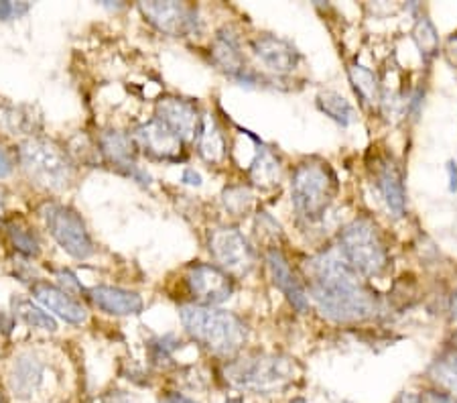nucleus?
Wrapping results in <instances>:
<instances>
[{
	"mask_svg": "<svg viewBox=\"0 0 457 403\" xmlns=\"http://www.w3.org/2000/svg\"><path fill=\"white\" fill-rule=\"evenodd\" d=\"M312 299L326 316L337 324L364 322L378 312L374 293L358 280V273L337 255L321 253L307 261Z\"/></svg>",
	"mask_w": 457,
	"mask_h": 403,
	"instance_id": "f257e3e1",
	"label": "nucleus"
},
{
	"mask_svg": "<svg viewBox=\"0 0 457 403\" xmlns=\"http://www.w3.org/2000/svg\"><path fill=\"white\" fill-rule=\"evenodd\" d=\"M179 316L191 339L218 357H234L248 339L245 322L213 306H181Z\"/></svg>",
	"mask_w": 457,
	"mask_h": 403,
	"instance_id": "f03ea898",
	"label": "nucleus"
},
{
	"mask_svg": "<svg viewBox=\"0 0 457 403\" xmlns=\"http://www.w3.org/2000/svg\"><path fill=\"white\" fill-rule=\"evenodd\" d=\"M337 192V178L323 161H305L291 178V200L301 218L315 222L329 210Z\"/></svg>",
	"mask_w": 457,
	"mask_h": 403,
	"instance_id": "7ed1b4c3",
	"label": "nucleus"
},
{
	"mask_svg": "<svg viewBox=\"0 0 457 403\" xmlns=\"http://www.w3.org/2000/svg\"><path fill=\"white\" fill-rule=\"evenodd\" d=\"M344 261L360 275L380 277L388 269V251L372 220L356 218L340 232Z\"/></svg>",
	"mask_w": 457,
	"mask_h": 403,
	"instance_id": "20e7f679",
	"label": "nucleus"
},
{
	"mask_svg": "<svg viewBox=\"0 0 457 403\" xmlns=\"http://www.w3.org/2000/svg\"><path fill=\"white\" fill-rule=\"evenodd\" d=\"M228 379L242 391L272 393L293 379V363L285 357L256 353L232 363Z\"/></svg>",
	"mask_w": 457,
	"mask_h": 403,
	"instance_id": "39448f33",
	"label": "nucleus"
},
{
	"mask_svg": "<svg viewBox=\"0 0 457 403\" xmlns=\"http://www.w3.org/2000/svg\"><path fill=\"white\" fill-rule=\"evenodd\" d=\"M21 164L39 186L62 189L71 180V164L65 153L43 139H29L21 145Z\"/></svg>",
	"mask_w": 457,
	"mask_h": 403,
	"instance_id": "423d86ee",
	"label": "nucleus"
},
{
	"mask_svg": "<svg viewBox=\"0 0 457 403\" xmlns=\"http://www.w3.org/2000/svg\"><path fill=\"white\" fill-rule=\"evenodd\" d=\"M46 220L49 232L54 234V239L63 251H68L76 259H87L94 253L90 232H87L84 220L79 218L78 212L51 204L46 210Z\"/></svg>",
	"mask_w": 457,
	"mask_h": 403,
	"instance_id": "0eeeda50",
	"label": "nucleus"
},
{
	"mask_svg": "<svg viewBox=\"0 0 457 403\" xmlns=\"http://www.w3.org/2000/svg\"><path fill=\"white\" fill-rule=\"evenodd\" d=\"M210 253L228 275H246L254 267V251L238 229H216L210 234Z\"/></svg>",
	"mask_w": 457,
	"mask_h": 403,
	"instance_id": "6e6552de",
	"label": "nucleus"
},
{
	"mask_svg": "<svg viewBox=\"0 0 457 403\" xmlns=\"http://www.w3.org/2000/svg\"><path fill=\"white\" fill-rule=\"evenodd\" d=\"M187 285L200 306L222 304L234 291L232 277L216 265H208V263H200V265L189 269Z\"/></svg>",
	"mask_w": 457,
	"mask_h": 403,
	"instance_id": "1a4fd4ad",
	"label": "nucleus"
},
{
	"mask_svg": "<svg viewBox=\"0 0 457 403\" xmlns=\"http://www.w3.org/2000/svg\"><path fill=\"white\" fill-rule=\"evenodd\" d=\"M141 13L161 33L183 37L191 35L197 27V14L183 3H141Z\"/></svg>",
	"mask_w": 457,
	"mask_h": 403,
	"instance_id": "9d476101",
	"label": "nucleus"
},
{
	"mask_svg": "<svg viewBox=\"0 0 457 403\" xmlns=\"http://www.w3.org/2000/svg\"><path fill=\"white\" fill-rule=\"evenodd\" d=\"M137 143L141 145L145 153H149L154 159L165 161H179L183 159V141L177 137L171 129L165 127L161 121L145 122L137 129L135 133Z\"/></svg>",
	"mask_w": 457,
	"mask_h": 403,
	"instance_id": "9b49d317",
	"label": "nucleus"
},
{
	"mask_svg": "<svg viewBox=\"0 0 457 403\" xmlns=\"http://www.w3.org/2000/svg\"><path fill=\"white\" fill-rule=\"evenodd\" d=\"M100 147L110 165H114L116 170H120L124 175L143 183V186H149L151 175L137 165L135 145L127 135L118 133V130H108V133L102 135Z\"/></svg>",
	"mask_w": 457,
	"mask_h": 403,
	"instance_id": "f8f14e48",
	"label": "nucleus"
},
{
	"mask_svg": "<svg viewBox=\"0 0 457 403\" xmlns=\"http://www.w3.org/2000/svg\"><path fill=\"white\" fill-rule=\"evenodd\" d=\"M157 121H161L173 130V133L187 141L200 133L202 119L197 116V108L183 98H163L157 105Z\"/></svg>",
	"mask_w": 457,
	"mask_h": 403,
	"instance_id": "ddd939ff",
	"label": "nucleus"
},
{
	"mask_svg": "<svg viewBox=\"0 0 457 403\" xmlns=\"http://www.w3.org/2000/svg\"><path fill=\"white\" fill-rule=\"evenodd\" d=\"M267 263L270 269V277L275 288L289 299V304L299 314H305L309 307V296L303 288V283L297 280V275L293 273L289 261L285 259V255L278 248H269L267 251Z\"/></svg>",
	"mask_w": 457,
	"mask_h": 403,
	"instance_id": "4468645a",
	"label": "nucleus"
},
{
	"mask_svg": "<svg viewBox=\"0 0 457 403\" xmlns=\"http://www.w3.org/2000/svg\"><path fill=\"white\" fill-rule=\"evenodd\" d=\"M254 55L261 60L270 71L275 73H289L301 60L299 51L295 49L293 43L281 39L277 35H261L253 41Z\"/></svg>",
	"mask_w": 457,
	"mask_h": 403,
	"instance_id": "2eb2a0df",
	"label": "nucleus"
},
{
	"mask_svg": "<svg viewBox=\"0 0 457 403\" xmlns=\"http://www.w3.org/2000/svg\"><path fill=\"white\" fill-rule=\"evenodd\" d=\"M212 57L220 70H224L228 76H232L238 82H253L254 76L246 70L245 57H242L238 37L232 31H220L213 39L212 46Z\"/></svg>",
	"mask_w": 457,
	"mask_h": 403,
	"instance_id": "dca6fc26",
	"label": "nucleus"
},
{
	"mask_svg": "<svg viewBox=\"0 0 457 403\" xmlns=\"http://www.w3.org/2000/svg\"><path fill=\"white\" fill-rule=\"evenodd\" d=\"M31 293L37 302H41L47 307V310L57 314L59 318L70 322V324H82V322H86V318H87L86 307L79 304L78 299H73L68 291L59 290V288H55V285L39 281L33 285Z\"/></svg>",
	"mask_w": 457,
	"mask_h": 403,
	"instance_id": "f3484780",
	"label": "nucleus"
},
{
	"mask_svg": "<svg viewBox=\"0 0 457 403\" xmlns=\"http://www.w3.org/2000/svg\"><path fill=\"white\" fill-rule=\"evenodd\" d=\"M92 302L104 310L106 314H114V316H135V314L143 312V298L135 291L122 290V288H108V285H100L90 291Z\"/></svg>",
	"mask_w": 457,
	"mask_h": 403,
	"instance_id": "a211bd4d",
	"label": "nucleus"
},
{
	"mask_svg": "<svg viewBox=\"0 0 457 403\" xmlns=\"http://www.w3.org/2000/svg\"><path fill=\"white\" fill-rule=\"evenodd\" d=\"M376 183L382 197H385L388 210L393 212L396 218H401L407 210V192H404L403 173L393 161H382L376 172Z\"/></svg>",
	"mask_w": 457,
	"mask_h": 403,
	"instance_id": "6ab92c4d",
	"label": "nucleus"
},
{
	"mask_svg": "<svg viewBox=\"0 0 457 403\" xmlns=\"http://www.w3.org/2000/svg\"><path fill=\"white\" fill-rule=\"evenodd\" d=\"M41 363L35 357H21L12 366L11 373V390L21 395V398H29L41 383Z\"/></svg>",
	"mask_w": 457,
	"mask_h": 403,
	"instance_id": "aec40b11",
	"label": "nucleus"
},
{
	"mask_svg": "<svg viewBox=\"0 0 457 403\" xmlns=\"http://www.w3.org/2000/svg\"><path fill=\"white\" fill-rule=\"evenodd\" d=\"M197 149H200V155L208 164H220L226 155L222 130H220L218 122L210 114H205L202 119L200 133H197Z\"/></svg>",
	"mask_w": 457,
	"mask_h": 403,
	"instance_id": "412c9836",
	"label": "nucleus"
},
{
	"mask_svg": "<svg viewBox=\"0 0 457 403\" xmlns=\"http://www.w3.org/2000/svg\"><path fill=\"white\" fill-rule=\"evenodd\" d=\"M429 379L449 399L457 401V355H444L429 366Z\"/></svg>",
	"mask_w": 457,
	"mask_h": 403,
	"instance_id": "4be33fe9",
	"label": "nucleus"
},
{
	"mask_svg": "<svg viewBox=\"0 0 457 403\" xmlns=\"http://www.w3.org/2000/svg\"><path fill=\"white\" fill-rule=\"evenodd\" d=\"M317 106L326 116H329L331 121H336L342 127H350V124L356 121V110L345 100L342 94L326 90L317 97Z\"/></svg>",
	"mask_w": 457,
	"mask_h": 403,
	"instance_id": "5701e85b",
	"label": "nucleus"
},
{
	"mask_svg": "<svg viewBox=\"0 0 457 403\" xmlns=\"http://www.w3.org/2000/svg\"><path fill=\"white\" fill-rule=\"evenodd\" d=\"M250 178L256 183V186L270 188L277 186L278 178H281V167H278V161L269 149L261 147L256 153V159L250 165Z\"/></svg>",
	"mask_w": 457,
	"mask_h": 403,
	"instance_id": "b1692460",
	"label": "nucleus"
},
{
	"mask_svg": "<svg viewBox=\"0 0 457 403\" xmlns=\"http://www.w3.org/2000/svg\"><path fill=\"white\" fill-rule=\"evenodd\" d=\"M348 76H350V82L353 84V90H356L366 102L380 100V88L374 71H370L360 63H352L348 68Z\"/></svg>",
	"mask_w": 457,
	"mask_h": 403,
	"instance_id": "393cba45",
	"label": "nucleus"
},
{
	"mask_svg": "<svg viewBox=\"0 0 457 403\" xmlns=\"http://www.w3.org/2000/svg\"><path fill=\"white\" fill-rule=\"evenodd\" d=\"M14 312H17V316L31 328H41L47 330V332H55L57 330L55 320L51 318L47 312H43L41 307L33 306L29 299H14Z\"/></svg>",
	"mask_w": 457,
	"mask_h": 403,
	"instance_id": "a878e982",
	"label": "nucleus"
},
{
	"mask_svg": "<svg viewBox=\"0 0 457 403\" xmlns=\"http://www.w3.org/2000/svg\"><path fill=\"white\" fill-rule=\"evenodd\" d=\"M412 39H415L419 51H421V55L425 60H431V57L437 54L439 49V35H437V29L431 23L427 17H421L417 21L415 25V31H412Z\"/></svg>",
	"mask_w": 457,
	"mask_h": 403,
	"instance_id": "bb28decb",
	"label": "nucleus"
},
{
	"mask_svg": "<svg viewBox=\"0 0 457 403\" xmlns=\"http://www.w3.org/2000/svg\"><path fill=\"white\" fill-rule=\"evenodd\" d=\"M6 232H9L14 248H19L21 253L27 256L39 255V251H41L39 239H37V234L29 229V226L17 222V220H12V222L6 224Z\"/></svg>",
	"mask_w": 457,
	"mask_h": 403,
	"instance_id": "cd10ccee",
	"label": "nucleus"
},
{
	"mask_svg": "<svg viewBox=\"0 0 457 403\" xmlns=\"http://www.w3.org/2000/svg\"><path fill=\"white\" fill-rule=\"evenodd\" d=\"M0 124L9 135H19L31 127V119L27 114H23V108H3L0 110Z\"/></svg>",
	"mask_w": 457,
	"mask_h": 403,
	"instance_id": "c85d7f7f",
	"label": "nucleus"
},
{
	"mask_svg": "<svg viewBox=\"0 0 457 403\" xmlns=\"http://www.w3.org/2000/svg\"><path fill=\"white\" fill-rule=\"evenodd\" d=\"M224 204L234 216H245L253 206V194L246 188H230L224 192Z\"/></svg>",
	"mask_w": 457,
	"mask_h": 403,
	"instance_id": "c756f323",
	"label": "nucleus"
},
{
	"mask_svg": "<svg viewBox=\"0 0 457 403\" xmlns=\"http://www.w3.org/2000/svg\"><path fill=\"white\" fill-rule=\"evenodd\" d=\"M177 347H179V340H177L173 334L159 336V339H154L151 342V350H153L154 358H167Z\"/></svg>",
	"mask_w": 457,
	"mask_h": 403,
	"instance_id": "7c9ffc66",
	"label": "nucleus"
},
{
	"mask_svg": "<svg viewBox=\"0 0 457 403\" xmlns=\"http://www.w3.org/2000/svg\"><path fill=\"white\" fill-rule=\"evenodd\" d=\"M29 11V4L25 3H0V19L3 21H9L14 17H21V14H25Z\"/></svg>",
	"mask_w": 457,
	"mask_h": 403,
	"instance_id": "2f4dec72",
	"label": "nucleus"
},
{
	"mask_svg": "<svg viewBox=\"0 0 457 403\" xmlns=\"http://www.w3.org/2000/svg\"><path fill=\"white\" fill-rule=\"evenodd\" d=\"M11 172H12V161L3 149H0V178H6V175H11Z\"/></svg>",
	"mask_w": 457,
	"mask_h": 403,
	"instance_id": "473e14b6",
	"label": "nucleus"
},
{
	"mask_svg": "<svg viewBox=\"0 0 457 403\" xmlns=\"http://www.w3.org/2000/svg\"><path fill=\"white\" fill-rule=\"evenodd\" d=\"M183 181H186L187 186H202V175L189 167V170L183 172Z\"/></svg>",
	"mask_w": 457,
	"mask_h": 403,
	"instance_id": "72a5a7b5",
	"label": "nucleus"
},
{
	"mask_svg": "<svg viewBox=\"0 0 457 403\" xmlns=\"http://www.w3.org/2000/svg\"><path fill=\"white\" fill-rule=\"evenodd\" d=\"M393 403H423V398L412 391H403V393H399V398H396Z\"/></svg>",
	"mask_w": 457,
	"mask_h": 403,
	"instance_id": "f704fd0d",
	"label": "nucleus"
},
{
	"mask_svg": "<svg viewBox=\"0 0 457 403\" xmlns=\"http://www.w3.org/2000/svg\"><path fill=\"white\" fill-rule=\"evenodd\" d=\"M447 172H449V189L455 192L457 189V165L453 164V161H449L447 164Z\"/></svg>",
	"mask_w": 457,
	"mask_h": 403,
	"instance_id": "c9c22d12",
	"label": "nucleus"
},
{
	"mask_svg": "<svg viewBox=\"0 0 457 403\" xmlns=\"http://www.w3.org/2000/svg\"><path fill=\"white\" fill-rule=\"evenodd\" d=\"M423 403H449V398L439 391H431L429 398H427V401H423Z\"/></svg>",
	"mask_w": 457,
	"mask_h": 403,
	"instance_id": "e433bc0d",
	"label": "nucleus"
},
{
	"mask_svg": "<svg viewBox=\"0 0 457 403\" xmlns=\"http://www.w3.org/2000/svg\"><path fill=\"white\" fill-rule=\"evenodd\" d=\"M167 401L169 403H195L194 399H189V398H186V395H181V393H171V395H169Z\"/></svg>",
	"mask_w": 457,
	"mask_h": 403,
	"instance_id": "4c0bfd02",
	"label": "nucleus"
},
{
	"mask_svg": "<svg viewBox=\"0 0 457 403\" xmlns=\"http://www.w3.org/2000/svg\"><path fill=\"white\" fill-rule=\"evenodd\" d=\"M449 310H452V316L457 320V288L452 293V304H449Z\"/></svg>",
	"mask_w": 457,
	"mask_h": 403,
	"instance_id": "58836bf2",
	"label": "nucleus"
},
{
	"mask_svg": "<svg viewBox=\"0 0 457 403\" xmlns=\"http://www.w3.org/2000/svg\"><path fill=\"white\" fill-rule=\"evenodd\" d=\"M449 51H452V54H455V60H457V39L449 41Z\"/></svg>",
	"mask_w": 457,
	"mask_h": 403,
	"instance_id": "ea45409f",
	"label": "nucleus"
},
{
	"mask_svg": "<svg viewBox=\"0 0 457 403\" xmlns=\"http://www.w3.org/2000/svg\"><path fill=\"white\" fill-rule=\"evenodd\" d=\"M226 403H245V401H242L240 398H228Z\"/></svg>",
	"mask_w": 457,
	"mask_h": 403,
	"instance_id": "a19ab883",
	"label": "nucleus"
},
{
	"mask_svg": "<svg viewBox=\"0 0 457 403\" xmlns=\"http://www.w3.org/2000/svg\"><path fill=\"white\" fill-rule=\"evenodd\" d=\"M291 403H307V401H305V399H301V398H297V399H293Z\"/></svg>",
	"mask_w": 457,
	"mask_h": 403,
	"instance_id": "79ce46f5",
	"label": "nucleus"
},
{
	"mask_svg": "<svg viewBox=\"0 0 457 403\" xmlns=\"http://www.w3.org/2000/svg\"><path fill=\"white\" fill-rule=\"evenodd\" d=\"M0 212H3V196H0Z\"/></svg>",
	"mask_w": 457,
	"mask_h": 403,
	"instance_id": "37998d69",
	"label": "nucleus"
},
{
	"mask_svg": "<svg viewBox=\"0 0 457 403\" xmlns=\"http://www.w3.org/2000/svg\"><path fill=\"white\" fill-rule=\"evenodd\" d=\"M453 342H455V347H457V332H455V336H453Z\"/></svg>",
	"mask_w": 457,
	"mask_h": 403,
	"instance_id": "c03bdc74",
	"label": "nucleus"
},
{
	"mask_svg": "<svg viewBox=\"0 0 457 403\" xmlns=\"http://www.w3.org/2000/svg\"><path fill=\"white\" fill-rule=\"evenodd\" d=\"M0 403H4V398H3V395H0Z\"/></svg>",
	"mask_w": 457,
	"mask_h": 403,
	"instance_id": "a18cd8bd",
	"label": "nucleus"
}]
</instances>
